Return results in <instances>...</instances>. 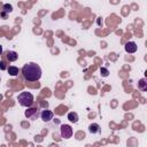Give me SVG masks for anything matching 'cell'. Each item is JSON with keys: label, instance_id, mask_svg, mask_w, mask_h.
I'll use <instances>...</instances> for the list:
<instances>
[{"label": "cell", "instance_id": "obj_1", "mask_svg": "<svg viewBox=\"0 0 147 147\" xmlns=\"http://www.w3.org/2000/svg\"><path fill=\"white\" fill-rule=\"evenodd\" d=\"M41 68L39 67V64L34 63V62H29L25 63L22 68V75L24 77L25 80L28 82H37L40 79L41 77Z\"/></svg>", "mask_w": 147, "mask_h": 147}, {"label": "cell", "instance_id": "obj_2", "mask_svg": "<svg viewBox=\"0 0 147 147\" xmlns=\"http://www.w3.org/2000/svg\"><path fill=\"white\" fill-rule=\"evenodd\" d=\"M17 101L22 107L28 108V107H31L33 105L34 98H33L32 93H30V92H21L17 96Z\"/></svg>", "mask_w": 147, "mask_h": 147}, {"label": "cell", "instance_id": "obj_3", "mask_svg": "<svg viewBox=\"0 0 147 147\" xmlns=\"http://www.w3.org/2000/svg\"><path fill=\"white\" fill-rule=\"evenodd\" d=\"M60 133H61L62 139H69V138L72 137L74 131H72V127H71L70 125H68V124H62V125L60 126Z\"/></svg>", "mask_w": 147, "mask_h": 147}, {"label": "cell", "instance_id": "obj_4", "mask_svg": "<svg viewBox=\"0 0 147 147\" xmlns=\"http://www.w3.org/2000/svg\"><path fill=\"white\" fill-rule=\"evenodd\" d=\"M38 116H39V111L37 108L28 107V109L25 110V117L29 119H36Z\"/></svg>", "mask_w": 147, "mask_h": 147}, {"label": "cell", "instance_id": "obj_5", "mask_svg": "<svg viewBox=\"0 0 147 147\" xmlns=\"http://www.w3.org/2000/svg\"><path fill=\"white\" fill-rule=\"evenodd\" d=\"M124 48H125V52H126V53L132 54V53H136V52H137L138 46H137V44H136L134 41H127V42L125 44Z\"/></svg>", "mask_w": 147, "mask_h": 147}, {"label": "cell", "instance_id": "obj_6", "mask_svg": "<svg viewBox=\"0 0 147 147\" xmlns=\"http://www.w3.org/2000/svg\"><path fill=\"white\" fill-rule=\"evenodd\" d=\"M53 116H54L53 111L52 110H48V109H45V110H42L40 113V117H41V119L44 122H49L53 118Z\"/></svg>", "mask_w": 147, "mask_h": 147}, {"label": "cell", "instance_id": "obj_7", "mask_svg": "<svg viewBox=\"0 0 147 147\" xmlns=\"http://www.w3.org/2000/svg\"><path fill=\"white\" fill-rule=\"evenodd\" d=\"M6 55H7V59L9 60V62H14V61H16L18 59V54L16 52H14V51H8L6 53Z\"/></svg>", "mask_w": 147, "mask_h": 147}, {"label": "cell", "instance_id": "obj_8", "mask_svg": "<svg viewBox=\"0 0 147 147\" xmlns=\"http://www.w3.org/2000/svg\"><path fill=\"white\" fill-rule=\"evenodd\" d=\"M68 119H69L71 123H77V122H78V119H79L78 114H77V113H75V111H70V113L68 114Z\"/></svg>", "mask_w": 147, "mask_h": 147}, {"label": "cell", "instance_id": "obj_9", "mask_svg": "<svg viewBox=\"0 0 147 147\" xmlns=\"http://www.w3.org/2000/svg\"><path fill=\"white\" fill-rule=\"evenodd\" d=\"M138 88H139L140 91H142V92L147 91V80H146L145 78H141V79L139 80V83H138Z\"/></svg>", "mask_w": 147, "mask_h": 147}, {"label": "cell", "instance_id": "obj_10", "mask_svg": "<svg viewBox=\"0 0 147 147\" xmlns=\"http://www.w3.org/2000/svg\"><path fill=\"white\" fill-rule=\"evenodd\" d=\"M88 131H90L91 133H98V132L100 131V125H99L98 123H92V124H90V126H88Z\"/></svg>", "mask_w": 147, "mask_h": 147}, {"label": "cell", "instance_id": "obj_11", "mask_svg": "<svg viewBox=\"0 0 147 147\" xmlns=\"http://www.w3.org/2000/svg\"><path fill=\"white\" fill-rule=\"evenodd\" d=\"M7 71H8V74H9L10 76H17V75H18V68L15 67V65L8 67V68H7Z\"/></svg>", "mask_w": 147, "mask_h": 147}, {"label": "cell", "instance_id": "obj_12", "mask_svg": "<svg viewBox=\"0 0 147 147\" xmlns=\"http://www.w3.org/2000/svg\"><path fill=\"white\" fill-rule=\"evenodd\" d=\"M13 11V6L11 5H9V3H5L3 6H2V13H5V14H9V13H11Z\"/></svg>", "mask_w": 147, "mask_h": 147}, {"label": "cell", "instance_id": "obj_13", "mask_svg": "<svg viewBox=\"0 0 147 147\" xmlns=\"http://www.w3.org/2000/svg\"><path fill=\"white\" fill-rule=\"evenodd\" d=\"M100 72H101V76H103V77H107L108 74H109L108 69H106V68H101V69H100Z\"/></svg>", "mask_w": 147, "mask_h": 147}, {"label": "cell", "instance_id": "obj_14", "mask_svg": "<svg viewBox=\"0 0 147 147\" xmlns=\"http://www.w3.org/2000/svg\"><path fill=\"white\" fill-rule=\"evenodd\" d=\"M0 69H2V70H5V69H6V65H5V62H3V61H1V62H0Z\"/></svg>", "mask_w": 147, "mask_h": 147}, {"label": "cell", "instance_id": "obj_15", "mask_svg": "<svg viewBox=\"0 0 147 147\" xmlns=\"http://www.w3.org/2000/svg\"><path fill=\"white\" fill-rule=\"evenodd\" d=\"M1 54H2V46L0 45V55H1Z\"/></svg>", "mask_w": 147, "mask_h": 147}, {"label": "cell", "instance_id": "obj_16", "mask_svg": "<svg viewBox=\"0 0 147 147\" xmlns=\"http://www.w3.org/2000/svg\"><path fill=\"white\" fill-rule=\"evenodd\" d=\"M0 80H1V79H0Z\"/></svg>", "mask_w": 147, "mask_h": 147}]
</instances>
